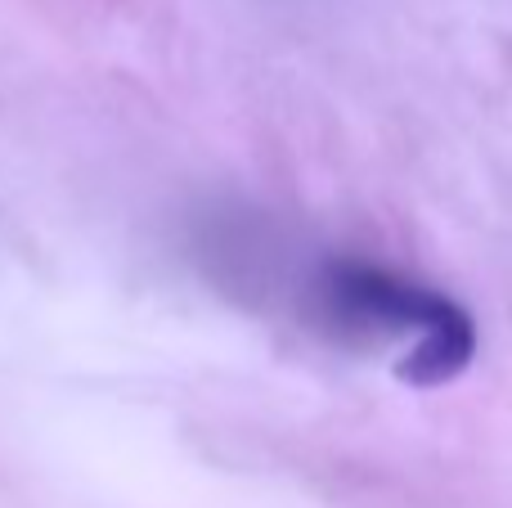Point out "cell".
<instances>
[{"mask_svg": "<svg viewBox=\"0 0 512 508\" xmlns=\"http://www.w3.org/2000/svg\"><path fill=\"white\" fill-rule=\"evenodd\" d=\"M328 315L355 333H414L409 356L396 365V378L409 387H445L477 356V324L454 297L373 266V261H328L319 279Z\"/></svg>", "mask_w": 512, "mask_h": 508, "instance_id": "cell-1", "label": "cell"}]
</instances>
